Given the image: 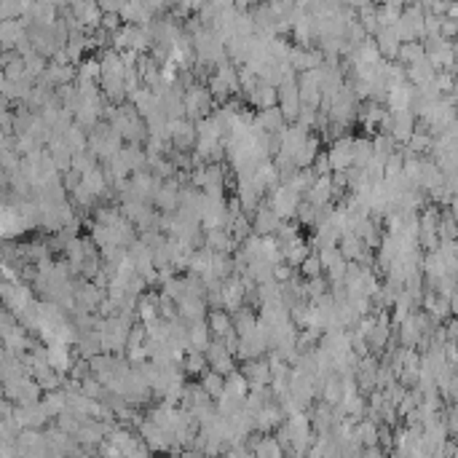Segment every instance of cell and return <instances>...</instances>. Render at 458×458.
I'll return each mask as SVG.
<instances>
[{
  "label": "cell",
  "mask_w": 458,
  "mask_h": 458,
  "mask_svg": "<svg viewBox=\"0 0 458 458\" xmlns=\"http://www.w3.org/2000/svg\"><path fill=\"white\" fill-rule=\"evenodd\" d=\"M370 159H373V140L367 137L351 140V166H364Z\"/></svg>",
  "instance_id": "cell-17"
},
{
  "label": "cell",
  "mask_w": 458,
  "mask_h": 458,
  "mask_svg": "<svg viewBox=\"0 0 458 458\" xmlns=\"http://www.w3.org/2000/svg\"><path fill=\"white\" fill-rule=\"evenodd\" d=\"M11 410H14V407H11V402H8V397L0 394V418L11 416Z\"/></svg>",
  "instance_id": "cell-30"
},
{
  "label": "cell",
  "mask_w": 458,
  "mask_h": 458,
  "mask_svg": "<svg viewBox=\"0 0 458 458\" xmlns=\"http://www.w3.org/2000/svg\"><path fill=\"white\" fill-rule=\"evenodd\" d=\"M400 43L402 41H400V35H397L394 25L376 30V49L380 56H386V59H397V49H400Z\"/></svg>",
  "instance_id": "cell-9"
},
{
  "label": "cell",
  "mask_w": 458,
  "mask_h": 458,
  "mask_svg": "<svg viewBox=\"0 0 458 458\" xmlns=\"http://www.w3.org/2000/svg\"><path fill=\"white\" fill-rule=\"evenodd\" d=\"M338 252L343 255V260H357V263H367L370 260V249L362 244V239L357 233H343L338 239Z\"/></svg>",
  "instance_id": "cell-3"
},
{
  "label": "cell",
  "mask_w": 458,
  "mask_h": 458,
  "mask_svg": "<svg viewBox=\"0 0 458 458\" xmlns=\"http://www.w3.org/2000/svg\"><path fill=\"white\" fill-rule=\"evenodd\" d=\"M22 41H27V30L19 19H3L0 22V49H14Z\"/></svg>",
  "instance_id": "cell-6"
},
{
  "label": "cell",
  "mask_w": 458,
  "mask_h": 458,
  "mask_svg": "<svg viewBox=\"0 0 458 458\" xmlns=\"http://www.w3.org/2000/svg\"><path fill=\"white\" fill-rule=\"evenodd\" d=\"M172 140V148L180 150V153H190L193 150V145H196V123L190 121H180V126L175 129V135L169 137Z\"/></svg>",
  "instance_id": "cell-11"
},
{
  "label": "cell",
  "mask_w": 458,
  "mask_h": 458,
  "mask_svg": "<svg viewBox=\"0 0 458 458\" xmlns=\"http://www.w3.org/2000/svg\"><path fill=\"white\" fill-rule=\"evenodd\" d=\"M182 370L185 373H190V376H202L204 370L209 367V362H206V357H204V351H188L185 357H182Z\"/></svg>",
  "instance_id": "cell-21"
},
{
  "label": "cell",
  "mask_w": 458,
  "mask_h": 458,
  "mask_svg": "<svg viewBox=\"0 0 458 458\" xmlns=\"http://www.w3.org/2000/svg\"><path fill=\"white\" fill-rule=\"evenodd\" d=\"M300 193L290 188L287 182L284 185H276V188H271V209H273V215L279 217V220H290V217H295V209L297 204H300Z\"/></svg>",
  "instance_id": "cell-1"
},
{
  "label": "cell",
  "mask_w": 458,
  "mask_h": 458,
  "mask_svg": "<svg viewBox=\"0 0 458 458\" xmlns=\"http://www.w3.org/2000/svg\"><path fill=\"white\" fill-rule=\"evenodd\" d=\"M41 404L46 407V413L51 418H56L62 410H68V394L59 389H51V391H43V400Z\"/></svg>",
  "instance_id": "cell-18"
},
{
  "label": "cell",
  "mask_w": 458,
  "mask_h": 458,
  "mask_svg": "<svg viewBox=\"0 0 458 458\" xmlns=\"http://www.w3.org/2000/svg\"><path fill=\"white\" fill-rule=\"evenodd\" d=\"M97 6H99V11L102 14H110V11H118V0H94Z\"/></svg>",
  "instance_id": "cell-29"
},
{
  "label": "cell",
  "mask_w": 458,
  "mask_h": 458,
  "mask_svg": "<svg viewBox=\"0 0 458 458\" xmlns=\"http://www.w3.org/2000/svg\"><path fill=\"white\" fill-rule=\"evenodd\" d=\"M182 110H185V116L193 118V121L209 116V110H212V94H209V89H199V86L185 89L182 92Z\"/></svg>",
  "instance_id": "cell-2"
},
{
  "label": "cell",
  "mask_w": 458,
  "mask_h": 458,
  "mask_svg": "<svg viewBox=\"0 0 458 458\" xmlns=\"http://www.w3.org/2000/svg\"><path fill=\"white\" fill-rule=\"evenodd\" d=\"M182 188L177 180H172V182H161L159 185V190L153 193V204L159 206V212H163V215H172L177 209V190Z\"/></svg>",
  "instance_id": "cell-7"
},
{
  "label": "cell",
  "mask_w": 458,
  "mask_h": 458,
  "mask_svg": "<svg viewBox=\"0 0 458 458\" xmlns=\"http://www.w3.org/2000/svg\"><path fill=\"white\" fill-rule=\"evenodd\" d=\"M423 54H426L423 43H416V41L400 43V49H397V59H400L402 65H413V62H418Z\"/></svg>",
  "instance_id": "cell-19"
},
{
  "label": "cell",
  "mask_w": 458,
  "mask_h": 458,
  "mask_svg": "<svg viewBox=\"0 0 458 458\" xmlns=\"http://www.w3.org/2000/svg\"><path fill=\"white\" fill-rule=\"evenodd\" d=\"M404 3H418V0H404Z\"/></svg>",
  "instance_id": "cell-31"
},
{
  "label": "cell",
  "mask_w": 458,
  "mask_h": 458,
  "mask_svg": "<svg viewBox=\"0 0 458 458\" xmlns=\"http://www.w3.org/2000/svg\"><path fill=\"white\" fill-rule=\"evenodd\" d=\"M300 273L306 276V279H311V276H319L322 273V263H319V255H306V260L300 263Z\"/></svg>",
  "instance_id": "cell-26"
},
{
  "label": "cell",
  "mask_w": 458,
  "mask_h": 458,
  "mask_svg": "<svg viewBox=\"0 0 458 458\" xmlns=\"http://www.w3.org/2000/svg\"><path fill=\"white\" fill-rule=\"evenodd\" d=\"M252 217H255V220H252L249 225H252V233H257V236H271V233L276 230V225L282 223L279 217L273 215V209H271V206H263V204L257 206Z\"/></svg>",
  "instance_id": "cell-10"
},
{
  "label": "cell",
  "mask_w": 458,
  "mask_h": 458,
  "mask_svg": "<svg viewBox=\"0 0 458 458\" xmlns=\"http://www.w3.org/2000/svg\"><path fill=\"white\" fill-rule=\"evenodd\" d=\"M206 327H209L212 338H225L233 333V319H230L228 311L212 309L209 314H206Z\"/></svg>",
  "instance_id": "cell-12"
},
{
  "label": "cell",
  "mask_w": 458,
  "mask_h": 458,
  "mask_svg": "<svg viewBox=\"0 0 458 458\" xmlns=\"http://www.w3.org/2000/svg\"><path fill=\"white\" fill-rule=\"evenodd\" d=\"M316 153H319V137L306 135V140L300 142V148L295 150L292 161H295L297 169H306V166H311V161L316 159Z\"/></svg>",
  "instance_id": "cell-14"
},
{
  "label": "cell",
  "mask_w": 458,
  "mask_h": 458,
  "mask_svg": "<svg viewBox=\"0 0 458 458\" xmlns=\"http://www.w3.org/2000/svg\"><path fill=\"white\" fill-rule=\"evenodd\" d=\"M121 16H118V11H110V14H102V19H99V27L108 30V32H116V30L121 27Z\"/></svg>",
  "instance_id": "cell-27"
},
{
  "label": "cell",
  "mask_w": 458,
  "mask_h": 458,
  "mask_svg": "<svg viewBox=\"0 0 458 458\" xmlns=\"http://www.w3.org/2000/svg\"><path fill=\"white\" fill-rule=\"evenodd\" d=\"M0 279H3V266H0Z\"/></svg>",
  "instance_id": "cell-32"
},
{
  "label": "cell",
  "mask_w": 458,
  "mask_h": 458,
  "mask_svg": "<svg viewBox=\"0 0 458 458\" xmlns=\"http://www.w3.org/2000/svg\"><path fill=\"white\" fill-rule=\"evenodd\" d=\"M223 378H225V376H220V373H215V370H204L202 383H199V386H202V389L206 391L212 400H217V397L223 394Z\"/></svg>",
  "instance_id": "cell-22"
},
{
  "label": "cell",
  "mask_w": 458,
  "mask_h": 458,
  "mask_svg": "<svg viewBox=\"0 0 458 458\" xmlns=\"http://www.w3.org/2000/svg\"><path fill=\"white\" fill-rule=\"evenodd\" d=\"M247 97H249V102H252V105H257L260 110L273 108V105H276V89H273V86H268V83H263V81H257L255 89H252V92H247Z\"/></svg>",
  "instance_id": "cell-16"
},
{
  "label": "cell",
  "mask_w": 458,
  "mask_h": 458,
  "mask_svg": "<svg viewBox=\"0 0 458 458\" xmlns=\"http://www.w3.org/2000/svg\"><path fill=\"white\" fill-rule=\"evenodd\" d=\"M290 276H292V268H290V266H282V263L273 266V282L282 284V282H287Z\"/></svg>",
  "instance_id": "cell-28"
},
{
  "label": "cell",
  "mask_w": 458,
  "mask_h": 458,
  "mask_svg": "<svg viewBox=\"0 0 458 458\" xmlns=\"http://www.w3.org/2000/svg\"><path fill=\"white\" fill-rule=\"evenodd\" d=\"M62 140H65V145H68L73 153H78V150H86V135H83V129L78 126V123H75V126L70 123L68 129H65V137H62Z\"/></svg>",
  "instance_id": "cell-23"
},
{
  "label": "cell",
  "mask_w": 458,
  "mask_h": 458,
  "mask_svg": "<svg viewBox=\"0 0 458 458\" xmlns=\"http://www.w3.org/2000/svg\"><path fill=\"white\" fill-rule=\"evenodd\" d=\"M242 376L249 380V386H268L271 367L263 357H255V359H247V362H244Z\"/></svg>",
  "instance_id": "cell-8"
},
{
  "label": "cell",
  "mask_w": 458,
  "mask_h": 458,
  "mask_svg": "<svg viewBox=\"0 0 458 458\" xmlns=\"http://www.w3.org/2000/svg\"><path fill=\"white\" fill-rule=\"evenodd\" d=\"M416 132V113L413 110H397L391 113V132L394 142H407L410 135Z\"/></svg>",
  "instance_id": "cell-4"
},
{
  "label": "cell",
  "mask_w": 458,
  "mask_h": 458,
  "mask_svg": "<svg viewBox=\"0 0 458 458\" xmlns=\"http://www.w3.org/2000/svg\"><path fill=\"white\" fill-rule=\"evenodd\" d=\"M324 292H327V282L322 279V273L319 276H311L309 282L303 284V297H309V300H316Z\"/></svg>",
  "instance_id": "cell-25"
},
{
  "label": "cell",
  "mask_w": 458,
  "mask_h": 458,
  "mask_svg": "<svg viewBox=\"0 0 458 458\" xmlns=\"http://www.w3.org/2000/svg\"><path fill=\"white\" fill-rule=\"evenodd\" d=\"M177 316L185 324L204 322L206 319V300H202V297H180L177 300Z\"/></svg>",
  "instance_id": "cell-5"
},
{
  "label": "cell",
  "mask_w": 458,
  "mask_h": 458,
  "mask_svg": "<svg viewBox=\"0 0 458 458\" xmlns=\"http://www.w3.org/2000/svg\"><path fill=\"white\" fill-rule=\"evenodd\" d=\"M252 453H257V456H282L284 447L279 445V440L276 437H266V440H257L255 445H252Z\"/></svg>",
  "instance_id": "cell-24"
},
{
  "label": "cell",
  "mask_w": 458,
  "mask_h": 458,
  "mask_svg": "<svg viewBox=\"0 0 458 458\" xmlns=\"http://www.w3.org/2000/svg\"><path fill=\"white\" fill-rule=\"evenodd\" d=\"M209 340H212V333L206 327V319L188 324V351H204L209 346Z\"/></svg>",
  "instance_id": "cell-15"
},
{
  "label": "cell",
  "mask_w": 458,
  "mask_h": 458,
  "mask_svg": "<svg viewBox=\"0 0 458 458\" xmlns=\"http://www.w3.org/2000/svg\"><path fill=\"white\" fill-rule=\"evenodd\" d=\"M338 239H340V233H338L330 223H322V225H316V230H314V247H319V249H324V247H335Z\"/></svg>",
  "instance_id": "cell-20"
},
{
  "label": "cell",
  "mask_w": 458,
  "mask_h": 458,
  "mask_svg": "<svg viewBox=\"0 0 458 458\" xmlns=\"http://www.w3.org/2000/svg\"><path fill=\"white\" fill-rule=\"evenodd\" d=\"M252 123H255L257 129H263V132L273 135V132H282L284 129V116H282V110L273 105V108L260 110V116H257Z\"/></svg>",
  "instance_id": "cell-13"
}]
</instances>
